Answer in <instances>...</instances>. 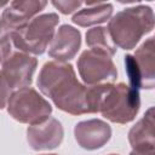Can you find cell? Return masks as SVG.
I'll use <instances>...</instances> for the list:
<instances>
[{
	"label": "cell",
	"instance_id": "1",
	"mask_svg": "<svg viewBox=\"0 0 155 155\" xmlns=\"http://www.w3.org/2000/svg\"><path fill=\"white\" fill-rule=\"evenodd\" d=\"M38 87L63 111L73 115L90 113L88 87L78 81L70 64L46 63L39 74Z\"/></svg>",
	"mask_w": 155,
	"mask_h": 155
},
{
	"label": "cell",
	"instance_id": "2",
	"mask_svg": "<svg viewBox=\"0 0 155 155\" xmlns=\"http://www.w3.org/2000/svg\"><path fill=\"white\" fill-rule=\"evenodd\" d=\"M154 28V13L148 6L125 8L109 22L108 33L115 44L124 50H131L142 36Z\"/></svg>",
	"mask_w": 155,
	"mask_h": 155
},
{
	"label": "cell",
	"instance_id": "3",
	"mask_svg": "<svg viewBox=\"0 0 155 155\" xmlns=\"http://www.w3.org/2000/svg\"><path fill=\"white\" fill-rule=\"evenodd\" d=\"M140 101L138 90L126 84H107L99 111L102 115L117 124H126L134 119L139 110Z\"/></svg>",
	"mask_w": 155,
	"mask_h": 155
},
{
	"label": "cell",
	"instance_id": "4",
	"mask_svg": "<svg viewBox=\"0 0 155 155\" xmlns=\"http://www.w3.org/2000/svg\"><path fill=\"white\" fill-rule=\"evenodd\" d=\"M58 22L59 17L56 13H45L35 17L24 27L11 31L13 45L23 52L42 54L52 39Z\"/></svg>",
	"mask_w": 155,
	"mask_h": 155
},
{
	"label": "cell",
	"instance_id": "5",
	"mask_svg": "<svg viewBox=\"0 0 155 155\" xmlns=\"http://www.w3.org/2000/svg\"><path fill=\"white\" fill-rule=\"evenodd\" d=\"M7 111L19 122L38 125L48 119L52 108L34 88L23 87L11 94L7 102Z\"/></svg>",
	"mask_w": 155,
	"mask_h": 155
},
{
	"label": "cell",
	"instance_id": "6",
	"mask_svg": "<svg viewBox=\"0 0 155 155\" xmlns=\"http://www.w3.org/2000/svg\"><path fill=\"white\" fill-rule=\"evenodd\" d=\"M125 65L132 87L151 90L155 81L154 38H149L143 42L133 56L127 54L125 57Z\"/></svg>",
	"mask_w": 155,
	"mask_h": 155
},
{
	"label": "cell",
	"instance_id": "7",
	"mask_svg": "<svg viewBox=\"0 0 155 155\" xmlns=\"http://www.w3.org/2000/svg\"><path fill=\"white\" fill-rule=\"evenodd\" d=\"M79 74L87 85H102L113 82L117 70L111 58L102 52L88 50L82 52L78 61Z\"/></svg>",
	"mask_w": 155,
	"mask_h": 155
},
{
	"label": "cell",
	"instance_id": "8",
	"mask_svg": "<svg viewBox=\"0 0 155 155\" xmlns=\"http://www.w3.org/2000/svg\"><path fill=\"white\" fill-rule=\"evenodd\" d=\"M36 59L24 53H13L2 62L1 75L5 78L8 86L15 90L28 87L31 84V78L36 68Z\"/></svg>",
	"mask_w": 155,
	"mask_h": 155
},
{
	"label": "cell",
	"instance_id": "9",
	"mask_svg": "<svg viewBox=\"0 0 155 155\" xmlns=\"http://www.w3.org/2000/svg\"><path fill=\"white\" fill-rule=\"evenodd\" d=\"M27 139L34 150H47L58 147L63 139V127L53 117L31 125L27 130Z\"/></svg>",
	"mask_w": 155,
	"mask_h": 155
},
{
	"label": "cell",
	"instance_id": "10",
	"mask_svg": "<svg viewBox=\"0 0 155 155\" xmlns=\"http://www.w3.org/2000/svg\"><path fill=\"white\" fill-rule=\"evenodd\" d=\"M75 139L81 148L87 150H94L102 148L111 136V128L102 120L92 119L81 121L74 130Z\"/></svg>",
	"mask_w": 155,
	"mask_h": 155
},
{
	"label": "cell",
	"instance_id": "11",
	"mask_svg": "<svg viewBox=\"0 0 155 155\" xmlns=\"http://www.w3.org/2000/svg\"><path fill=\"white\" fill-rule=\"evenodd\" d=\"M46 1H12L2 12V23L10 31L17 30L29 23L30 18L39 13L45 6Z\"/></svg>",
	"mask_w": 155,
	"mask_h": 155
},
{
	"label": "cell",
	"instance_id": "12",
	"mask_svg": "<svg viewBox=\"0 0 155 155\" xmlns=\"http://www.w3.org/2000/svg\"><path fill=\"white\" fill-rule=\"evenodd\" d=\"M80 44H81L80 31L70 25L64 24L58 29L56 36L52 39L48 50V56L61 62L69 61L79 51Z\"/></svg>",
	"mask_w": 155,
	"mask_h": 155
},
{
	"label": "cell",
	"instance_id": "13",
	"mask_svg": "<svg viewBox=\"0 0 155 155\" xmlns=\"http://www.w3.org/2000/svg\"><path fill=\"white\" fill-rule=\"evenodd\" d=\"M128 140L133 150L154 149V108H149L144 116L131 128Z\"/></svg>",
	"mask_w": 155,
	"mask_h": 155
},
{
	"label": "cell",
	"instance_id": "14",
	"mask_svg": "<svg viewBox=\"0 0 155 155\" xmlns=\"http://www.w3.org/2000/svg\"><path fill=\"white\" fill-rule=\"evenodd\" d=\"M113 13L111 4L103 2H90L87 8L79 11L73 16V22L81 27H88L105 22Z\"/></svg>",
	"mask_w": 155,
	"mask_h": 155
},
{
	"label": "cell",
	"instance_id": "15",
	"mask_svg": "<svg viewBox=\"0 0 155 155\" xmlns=\"http://www.w3.org/2000/svg\"><path fill=\"white\" fill-rule=\"evenodd\" d=\"M86 44L91 50L102 52L109 57H111L116 52V46L113 42L108 29L103 27H96L90 29L86 33Z\"/></svg>",
	"mask_w": 155,
	"mask_h": 155
},
{
	"label": "cell",
	"instance_id": "16",
	"mask_svg": "<svg viewBox=\"0 0 155 155\" xmlns=\"http://www.w3.org/2000/svg\"><path fill=\"white\" fill-rule=\"evenodd\" d=\"M11 31L0 19V61L4 62L11 52Z\"/></svg>",
	"mask_w": 155,
	"mask_h": 155
},
{
	"label": "cell",
	"instance_id": "17",
	"mask_svg": "<svg viewBox=\"0 0 155 155\" xmlns=\"http://www.w3.org/2000/svg\"><path fill=\"white\" fill-rule=\"evenodd\" d=\"M52 5L57 7L62 13L68 15L76 11L82 5V2L81 1H52Z\"/></svg>",
	"mask_w": 155,
	"mask_h": 155
},
{
	"label": "cell",
	"instance_id": "18",
	"mask_svg": "<svg viewBox=\"0 0 155 155\" xmlns=\"http://www.w3.org/2000/svg\"><path fill=\"white\" fill-rule=\"evenodd\" d=\"M12 93H13L12 88L8 86L5 78L0 73V109H2L6 105V103L8 102Z\"/></svg>",
	"mask_w": 155,
	"mask_h": 155
},
{
	"label": "cell",
	"instance_id": "19",
	"mask_svg": "<svg viewBox=\"0 0 155 155\" xmlns=\"http://www.w3.org/2000/svg\"><path fill=\"white\" fill-rule=\"evenodd\" d=\"M130 155H154V149H150V150H133Z\"/></svg>",
	"mask_w": 155,
	"mask_h": 155
},
{
	"label": "cell",
	"instance_id": "20",
	"mask_svg": "<svg viewBox=\"0 0 155 155\" xmlns=\"http://www.w3.org/2000/svg\"><path fill=\"white\" fill-rule=\"evenodd\" d=\"M7 5H8V2H6V1H1V2H0V8L4 7V6H7Z\"/></svg>",
	"mask_w": 155,
	"mask_h": 155
},
{
	"label": "cell",
	"instance_id": "21",
	"mask_svg": "<svg viewBox=\"0 0 155 155\" xmlns=\"http://www.w3.org/2000/svg\"><path fill=\"white\" fill-rule=\"evenodd\" d=\"M44 155H56V154H44Z\"/></svg>",
	"mask_w": 155,
	"mask_h": 155
},
{
	"label": "cell",
	"instance_id": "22",
	"mask_svg": "<svg viewBox=\"0 0 155 155\" xmlns=\"http://www.w3.org/2000/svg\"><path fill=\"white\" fill-rule=\"evenodd\" d=\"M110 155H117V154H110Z\"/></svg>",
	"mask_w": 155,
	"mask_h": 155
},
{
	"label": "cell",
	"instance_id": "23",
	"mask_svg": "<svg viewBox=\"0 0 155 155\" xmlns=\"http://www.w3.org/2000/svg\"><path fill=\"white\" fill-rule=\"evenodd\" d=\"M0 62H1V61H0Z\"/></svg>",
	"mask_w": 155,
	"mask_h": 155
}]
</instances>
